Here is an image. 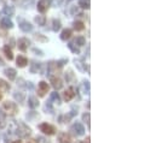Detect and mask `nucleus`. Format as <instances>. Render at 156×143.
Masks as SVG:
<instances>
[{
	"mask_svg": "<svg viewBox=\"0 0 156 143\" xmlns=\"http://www.w3.org/2000/svg\"><path fill=\"white\" fill-rule=\"evenodd\" d=\"M0 113L5 117H13L18 113V106L12 101H5L0 107Z\"/></svg>",
	"mask_w": 156,
	"mask_h": 143,
	"instance_id": "nucleus-1",
	"label": "nucleus"
},
{
	"mask_svg": "<svg viewBox=\"0 0 156 143\" xmlns=\"http://www.w3.org/2000/svg\"><path fill=\"white\" fill-rule=\"evenodd\" d=\"M16 126H17V128H16V135H17L18 137H21V138H27V137L30 136L32 130H30V128H29L28 125H26L24 123H18Z\"/></svg>",
	"mask_w": 156,
	"mask_h": 143,
	"instance_id": "nucleus-2",
	"label": "nucleus"
},
{
	"mask_svg": "<svg viewBox=\"0 0 156 143\" xmlns=\"http://www.w3.org/2000/svg\"><path fill=\"white\" fill-rule=\"evenodd\" d=\"M40 131L44 134V135H47V136H52L56 134V128L51 124H47V123H42L39 125Z\"/></svg>",
	"mask_w": 156,
	"mask_h": 143,
	"instance_id": "nucleus-3",
	"label": "nucleus"
},
{
	"mask_svg": "<svg viewBox=\"0 0 156 143\" xmlns=\"http://www.w3.org/2000/svg\"><path fill=\"white\" fill-rule=\"evenodd\" d=\"M70 131L75 135V136H82L85 135V128L81 123H74L70 128Z\"/></svg>",
	"mask_w": 156,
	"mask_h": 143,
	"instance_id": "nucleus-4",
	"label": "nucleus"
},
{
	"mask_svg": "<svg viewBox=\"0 0 156 143\" xmlns=\"http://www.w3.org/2000/svg\"><path fill=\"white\" fill-rule=\"evenodd\" d=\"M48 89H50V85L47 84V82L41 81L39 82V85H38V95L40 98H44L46 95V93H48Z\"/></svg>",
	"mask_w": 156,
	"mask_h": 143,
	"instance_id": "nucleus-5",
	"label": "nucleus"
},
{
	"mask_svg": "<svg viewBox=\"0 0 156 143\" xmlns=\"http://www.w3.org/2000/svg\"><path fill=\"white\" fill-rule=\"evenodd\" d=\"M29 45H30V41H29L27 37H21V38H18V41H17V47H18V49L22 51V52H26V51L28 49Z\"/></svg>",
	"mask_w": 156,
	"mask_h": 143,
	"instance_id": "nucleus-6",
	"label": "nucleus"
},
{
	"mask_svg": "<svg viewBox=\"0 0 156 143\" xmlns=\"http://www.w3.org/2000/svg\"><path fill=\"white\" fill-rule=\"evenodd\" d=\"M50 82H51V85H52L56 90H59V89L63 88V81H62L58 76H51Z\"/></svg>",
	"mask_w": 156,
	"mask_h": 143,
	"instance_id": "nucleus-7",
	"label": "nucleus"
},
{
	"mask_svg": "<svg viewBox=\"0 0 156 143\" xmlns=\"http://www.w3.org/2000/svg\"><path fill=\"white\" fill-rule=\"evenodd\" d=\"M74 96H75V89H74L73 87H69V88L63 93V99H64V101H67V102H69L70 100H73Z\"/></svg>",
	"mask_w": 156,
	"mask_h": 143,
	"instance_id": "nucleus-8",
	"label": "nucleus"
},
{
	"mask_svg": "<svg viewBox=\"0 0 156 143\" xmlns=\"http://www.w3.org/2000/svg\"><path fill=\"white\" fill-rule=\"evenodd\" d=\"M50 7V1L48 0H39L38 2V11L41 13H45Z\"/></svg>",
	"mask_w": 156,
	"mask_h": 143,
	"instance_id": "nucleus-9",
	"label": "nucleus"
},
{
	"mask_svg": "<svg viewBox=\"0 0 156 143\" xmlns=\"http://www.w3.org/2000/svg\"><path fill=\"white\" fill-rule=\"evenodd\" d=\"M5 76L9 78V81H15L16 79V76H17V71L13 69V68H7L4 70Z\"/></svg>",
	"mask_w": 156,
	"mask_h": 143,
	"instance_id": "nucleus-10",
	"label": "nucleus"
},
{
	"mask_svg": "<svg viewBox=\"0 0 156 143\" xmlns=\"http://www.w3.org/2000/svg\"><path fill=\"white\" fill-rule=\"evenodd\" d=\"M20 29L23 33H29V32L33 30V25L29 22H27V21H21L20 22Z\"/></svg>",
	"mask_w": 156,
	"mask_h": 143,
	"instance_id": "nucleus-11",
	"label": "nucleus"
},
{
	"mask_svg": "<svg viewBox=\"0 0 156 143\" xmlns=\"http://www.w3.org/2000/svg\"><path fill=\"white\" fill-rule=\"evenodd\" d=\"M58 142L59 143H72V137L67 132H61L58 135Z\"/></svg>",
	"mask_w": 156,
	"mask_h": 143,
	"instance_id": "nucleus-12",
	"label": "nucleus"
},
{
	"mask_svg": "<svg viewBox=\"0 0 156 143\" xmlns=\"http://www.w3.org/2000/svg\"><path fill=\"white\" fill-rule=\"evenodd\" d=\"M16 63H17L18 68H26L28 65V59L24 55H18L16 59Z\"/></svg>",
	"mask_w": 156,
	"mask_h": 143,
	"instance_id": "nucleus-13",
	"label": "nucleus"
},
{
	"mask_svg": "<svg viewBox=\"0 0 156 143\" xmlns=\"http://www.w3.org/2000/svg\"><path fill=\"white\" fill-rule=\"evenodd\" d=\"M28 106L32 109H35L37 107H39V100L35 96H29L28 99Z\"/></svg>",
	"mask_w": 156,
	"mask_h": 143,
	"instance_id": "nucleus-14",
	"label": "nucleus"
},
{
	"mask_svg": "<svg viewBox=\"0 0 156 143\" xmlns=\"http://www.w3.org/2000/svg\"><path fill=\"white\" fill-rule=\"evenodd\" d=\"M74 64H75L76 69H78L80 72H85V71H86V69H87L86 64H85V63H83L81 59H74Z\"/></svg>",
	"mask_w": 156,
	"mask_h": 143,
	"instance_id": "nucleus-15",
	"label": "nucleus"
},
{
	"mask_svg": "<svg viewBox=\"0 0 156 143\" xmlns=\"http://www.w3.org/2000/svg\"><path fill=\"white\" fill-rule=\"evenodd\" d=\"M2 13H4L5 16H7V17H11V16L15 15V7L11 6V5L4 6V8H2Z\"/></svg>",
	"mask_w": 156,
	"mask_h": 143,
	"instance_id": "nucleus-16",
	"label": "nucleus"
},
{
	"mask_svg": "<svg viewBox=\"0 0 156 143\" xmlns=\"http://www.w3.org/2000/svg\"><path fill=\"white\" fill-rule=\"evenodd\" d=\"M10 88H11L10 83L0 78V93H7L10 90Z\"/></svg>",
	"mask_w": 156,
	"mask_h": 143,
	"instance_id": "nucleus-17",
	"label": "nucleus"
},
{
	"mask_svg": "<svg viewBox=\"0 0 156 143\" xmlns=\"http://www.w3.org/2000/svg\"><path fill=\"white\" fill-rule=\"evenodd\" d=\"M13 99L17 102H23L26 100V94L23 91H15L13 93Z\"/></svg>",
	"mask_w": 156,
	"mask_h": 143,
	"instance_id": "nucleus-18",
	"label": "nucleus"
},
{
	"mask_svg": "<svg viewBox=\"0 0 156 143\" xmlns=\"http://www.w3.org/2000/svg\"><path fill=\"white\" fill-rule=\"evenodd\" d=\"M40 69H41V64H40V63H37V62H33V63L30 64L29 71L32 72V73H38V72L40 71Z\"/></svg>",
	"mask_w": 156,
	"mask_h": 143,
	"instance_id": "nucleus-19",
	"label": "nucleus"
},
{
	"mask_svg": "<svg viewBox=\"0 0 156 143\" xmlns=\"http://www.w3.org/2000/svg\"><path fill=\"white\" fill-rule=\"evenodd\" d=\"M1 24H2V27L6 28V29H11V28H13V23H12L11 19H9V17L2 18V19H1Z\"/></svg>",
	"mask_w": 156,
	"mask_h": 143,
	"instance_id": "nucleus-20",
	"label": "nucleus"
},
{
	"mask_svg": "<svg viewBox=\"0 0 156 143\" xmlns=\"http://www.w3.org/2000/svg\"><path fill=\"white\" fill-rule=\"evenodd\" d=\"M2 51H4V53H5V57H6L9 60H12V59H13V53H12V49H11L9 46H5V47L2 48Z\"/></svg>",
	"mask_w": 156,
	"mask_h": 143,
	"instance_id": "nucleus-21",
	"label": "nucleus"
},
{
	"mask_svg": "<svg viewBox=\"0 0 156 143\" xmlns=\"http://www.w3.org/2000/svg\"><path fill=\"white\" fill-rule=\"evenodd\" d=\"M72 34H73V32H72L70 29H64V30L62 32V34H61V38H62L63 41H67V40H69V38L72 37Z\"/></svg>",
	"mask_w": 156,
	"mask_h": 143,
	"instance_id": "nucleus-22",
	"label": "nucleus"
},
{
	"mask_svg": "<svg viewBox=\"0 0 156 143\" xmlns=\"http://www.w3.org/2000/svg\"><path fill=\"white\" fill-rule=\"evenodd\" d=\"M50 101H51V102H56L57 105H59V104H61V98H59V95H58L57 90H56V91H53V93L51 94V96H50Z\"/></svg>",
	"mask_w": 156,
	"mask_h": 143,
	"instance_id": "nucleus-23",
	"label": "nucleus"
},
{
	"mask_svg": "<svg viewBox=\"0 0 156 143\" xmlns=\"http://www.w3.org/2000/svg\"><path fill=\"white\" fill-rule=\"evenodd\" d=\"M61 27H62V23H61L59 19H53V21H52V30H53V32L57 33V32L61 29Z\"/></svg>",
	"mask_w": 156,
	"mask_h": 143,
	"instance_id": "nucleus-24",
	"label": "nucleus"
},
{
	"mask_svg": "<svg viewBox=\"0 0 156 143\" xmlns=\"http://www.w3.org/2000/svg\"><path fill=\"white\" fill-rule=\"evenodd\" d=\"M44 111H45L46 113H50V114L55 113V108H53V106H52V102H51V101H48V102H46V104H45V106H44Z\"/></svg>",
	"mask_w": 156,
	"mask_h": 143,
	"instance_id": "nucleus-25",
	"label": "nucleus"
},
{
	"mask_svg": "<svg viewBox=\"0 0 156 143\" xmlns=\"http://www.w3.org/2000/svg\"><path fill=\"white\" fill-rule=\"evenodd\" d=\"M68 47H69V49H70L74 54H80V48H79V46H76L74 42H69V43H68Z\"/></svg>",
	"mask_w": 156,
	"mask_h": 143,
	"instance_id": "nucleus-26",
	"label": "nucleus"
},
{
	"mask_svg": "<svg viewBox=\"0 0 156 143\" xmlns=\"http://www.w3.org/2000/svg\"><path fill=\"white\" fill-rule=\"evenodd\" d=\"M34 21H35V23L40 25V27H42V25H45V23H46V17L45 16H37L35 18H34Z\"/></svg>",
	"mask_w": 156,
	"mask_h": 143,
	"instance_id": "nucleus-27",
	"label": "nucleus"
},
{
	"mask_svg": "<svg viewBox=\"0 0 156 143\" xmlns=\"http://www.w3.org/2000/svg\"><path fill=\"white\" fill-rule=\"evenodd\" d=\"M74 29L76 30V32H81V30H83L85 29V24H83V22H81V21H76V22H74Z\"/></svg>",
	"mask_w": 156,
	"mask_h": 143,
	"instance_id": "nucleus-28",
	"label": "nucleus"
},
{
	"mask_svg": "<svg viewBox=\"0 0 156 143\" xmlns=\"http://www.w3.org/2000/svg\"><path fill=\"white\" fill-rule=\"evenodd\" d=\"M82 90H83V94L90 95V82L88 81H83L82 82Z\"/></svg>",
	"mask_w": 156,
	"mask_h": 143,
	"instance_id": "nucleus-29",
	"label": "nucleus"
},
{
	"mask_svg": "<svg viewBox=\"0 0 156 143\" xmlns=\"http://www.w3.org/2000/svg\"><path fill=\"white\" fill-rule=\"evenodd\" d=\"M82 121H85L87 124V126L90 128V125H91V114L88 112H86V113L82 114Z\"/></svg>",
	"mask_w": 156,
	"mask_h": 143,
	"instance_id": "nucleus-30",
	"label": "nucleus"
},
{
	"mask_svg": "<svg viewBox=\"0 0 156 143\" xmlns=\"http://www.w3.org/2000/svg\"><path fill=\"white\" fill-rule=\"evenodd\" d=\"M20 4L23 8H27V7H30V6L34 5V0H22Z\"/></svg>",
	"mask_w": 156,
	"mask_h": 143,
	"instance_id": "nucleus-31",
	"label": "nucleus"
},
{
	"mask_svg": "<svg viewBox=\"0 0 156 143\" xmlns=\"http://www.w3.org/2000/svg\"><path fill=\"white\" fill-rule=\"evenodd\" d=\"M79 6L82 8H90V0H79Z\"/></svg>",
	"mask_w": 156,
	"mask_h": 143,
	"instance_id": "nucleus-32",
	"label": "nucleus"
},
{
	"mask_svg": "<svg viewBox=\"0 0 156 143\" xmlns=\"http://www.w3.org/2000/svg\"><path fill=\"white\" fill-rule=\"evenodd\" d=\"M75 43H76L78 46H83V45H86V38H85L83 36H78V37L75 38Z\"/></svg>",
	"mask_w": 156,
	"mask_h": 143,
	"instance_id": "nucleus-33",
	"label": "nucleus"
},
{
	"mask_svg": "<svg viewBox=\"0 0 156 143\" xmlns=\"http://www.w3.org/2000/svg\"><path fill=\"white\" fill-rule=\"evenodd\" d=\"M34 38H35L37 41H39V42H47V37L44 36L42 34H35V35H34Z\"/></svg>",
	"mask_w": 156,
	"mask_h": 143,
	"instance_id": "nucleus-34",
	"label": "nucleus"
},
{
	"mask_svg": "<svg viewBox=\"0 0 156 143\" xmlns=\"http://www.w3.org/2000/svg\"><path fill=\"white\" fill-rule=\"evenodd\" d=\"M79 12V7L76 5H72L70 8H69V13L70 16H76V13Z\"/></svg>",
	"mask_w": 156,
	"mask_h": 143,
	"instance_id": "nucleus-35",
	"label": "nucleus"
},
{
	"mask_svg": "<svg viewBox=\"0 0 156 143\" xmlns=\"http://www.w3.org/2000/svg\"><path fill=\"white\" fill-rule=\"evenodd\" d=\"M73 78H74L73 71H72V70H68V72H66V79H67V82H70Z\"/></svg>",
	"mask_w": 156,
	"mask_h": 143,
	"instance_id": "nucleus-36",
	"label": "nucleus"
},
{
	"mask_svg": "<svg viewBox=\"0 0 156 143\" xmlns=\"http://www.w3.org/2000/svg\"><path fill=\"white\" fill-rule=\"evenodd\" d=\"M63 2H64V0H52L51 1V4H52L53 7H59V6H62Z\"/></svg>",
	"mask_w": 156,
	"mask_h": 143,
	"instance_id": "nucleus-37",
	"label": "nucleus"
},
{
	"mask_svg": "<svg viewBox=\"0 0 156 143\" xmlns=\"http://www.w3.org/2000/svg\"><path fill=\"white\" fill-rule=\"evenodd\" d=\"M33 52H34L37 55H39V57H42V55H44V52H42L41 49H39V48H33Z\"/></svg>",
	"mask_w": 156,
	"mask_h": 143,
	"instance_id": "nucleus-38",
	"label": "nucleus"
},
{
	"mask_svg": "<svg viewBox=\"0 0 156 143\" xmlns=\"http://www.w3.org/2000/svg\"><path fill=\"white\" fill-rule=\"evenodd\" d=\"M5 126H6V121L2 117H0V129H4Z\"/></svg>",
	"mask_w": 156,
	"mask_h": 143,
	"instance_id": "nucleus-39",
	"label": "nucleus"
},
{
	"mask_svg": "<svg viewBox=\"0 0 156 143\" xmlns=\"http://www.w3.org/2000/svg\"><path fill=\"white\" fill-rule=\"evenodd\" d=\"M17 85H20V87H26V84H24V79H23V78H20L18 82H17Z\"/></svg>",
	"mask_w": 156,
	"mask_h": 143,
	"instance_id": "nucleus-40",
	"label": "nucleus"
},
{
	"mask_svg": "<svg viewBox=\"0 0 156 143\" xmlns=\"http://www.w3.org/2000/svg\"><path fill=\"white\" fill-rule=\"evenodd\" d=\"M37 142L38 143H48V141H46V140L42 138V137H38V138H37Z\"/></svg>",
	"mask_w": 156,
	"mask_h": 143,
	"instance_id": "nucleus-41",
	"label": "nucleus"
},
{
	"mask_svg": "<svg viewBox=\"0 0 156 143\" xmlns=\"http://www.w3.org/2000/svg\"><path fill=\"white\" fill-rule=\"evenodd\" d=\"M90 141H91V137H90V136H87V137H86V140H85L83 142H85V143H90Z\"/></svg>",
	"mask_w": 156,
	"mask_h": 143,
	"instance_id": "nucleus-42",
	"label": "nucleus"
},
{
	"mask_svg": "<svg viewBox=\"0 0 156 143\" xmlns=\"http://www.w3.org/2000/svg\"><path fill=\"white\" fill-rule=\"evenodd\" d=\"M0 65H4V62H2V59L0 58Z\"/></svg>",
	"mask_w": 156,
	"mask_h": 143,
	"instance_id": "nucleus-43",
	"label": "nucleus"
},
{
	"mask_svg": "<svg viewBox=\"0 0 156 143\" xmlns=\"http://www.w3.org/2000/svg\"><path fill=\"white\" fill-rule=\"evenodd\" d=\"M12 143H22L21 141H15V142H12Z\"/></svg>",
	"mask_w": 156,
	"mask_h": 143,
	"instance_id": "nucleus-44",
	"label": "nucleus"
},
{
	"mask_svg": "<svg viewBox=\"0 0 156 143\" xmlns=\"http://www.w3.org/2000/svg\"><path fill=\"white\" fill-rule=\"evenodd\" d=\"M1 99H2V95H1V93H0V101H1Z\"/></svg>",
	"mask_w": 156,
	"mask_h": 143,
	"instance_id": "nucleus-45",
	"label": "nucleus"
},
{
	"mask_svg": "<svg viewBox=\"0 0 156 143\" xmlns=\"http://www.w3.org/2000/svg\"><path fill=\"white\" fill-rule=\"evenodd\" d=\"M78 143H85L83 141H80V142H78Z\"/></svg>",
	"mask_w": 156,
	"mask_h": 143,
	"instance_id": "nucleus-46",
	"label": "nucleus"
}]
</instances>
